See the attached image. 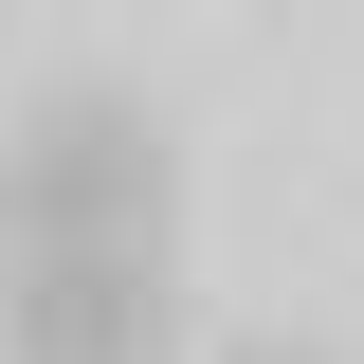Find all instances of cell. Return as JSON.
I'll list each match as a JSON object with an SVG mask.
<instances>
[{"mask_svg": "<svg viewBox=\"0 0 364 364\" xmlns=\"http://www.w3.org/2000/svg\"><path fill=\"white\" fill-rule=\"evenodd\" d=\"M255 364H310V346H255Z\"/></svg>", "mask_w": 364, "mask_h": 364, "instance_id": "obj_3", "label": "cell"}, {"mask_svg": "<svg viewBox=\"0 0 364 364\" xmlns=\"http://www.w3.org/2000/svg\"><path fill=\"white\" fill-rule=\"evenodd\" d=\"M182 219V146L146 91H55L0 146V255H55V237H164Z\"/></svg>", "mask_w": 364, "mask_h": 364, "instance_id": "obj_1", "label": "cell"}, {"mask_svg": "<svg viewBox=\"0 0 364 364\" xmlns=\"http://www.w3.org/2000/svg\"><path fill=\"white\" fill-rule=\"evenodd\" d=\"M0 364H182V273H164V237L0 255Z\"/></svg>", "mask_w": 364, "mask_h": 364, "instance_id": "obj_2", "label": "cell"}]
</instances>
